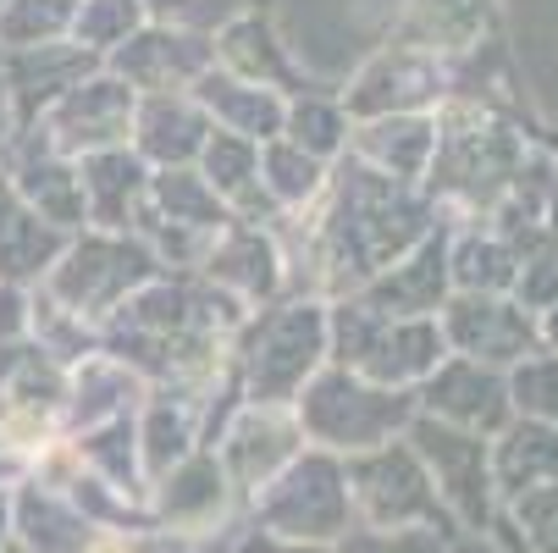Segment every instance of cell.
Segmentation results:
<instances>
[{"label": "cell", "instance_id": "ee69618b", "mask_svg": "<svg viewBox=\"0 0 558 553\" xmlns=\"http://www.w3.org/2000/svg\"><path fill=\"white\" fill-rule=\"evenodd\" d=\"M448 531L432 526H398V531H376V526H354L349 537L332 542V553H442Z\"/></svg>", "mask_w": 558, "mask_h": 553}, {"label": "cell", "instance_id": "484cf974", "mask_svg": "<svg viewBox=\"0 0 558 553\" xmlns=\"http://www.w3.org/2000/svg\"><path fill=\"white\" fill-rule=\"evenodd\" d=\"M432 149H437V111H398V117H365L349 133L354 161L398 178V183H421L432 167Z\"/></svg>", "mask_w": 558, "mask_h": 553}, {"label": "cell", "instance_id": "8992f818", "mask_svg": "<svg viewBox=\"0 0 558 553\" xmlns=\"http://www.w3.org/2000/svg\"><path fill=\"white\" fill-rule=\"evenodd\" d=\"M288 410H293L310 448H327V454L349 459V454H365V448H381L392 437H404V426L415 421V393L365 382V376L327 360L299 387V399Z\"/></svg>", "mask_w": 558, "mask_h": 553}, {"label": "cell", "instance_id": "1f68e13d", "mask_svg": "<svg viewBox=\"0 0 558 553\" xmlns=\"http://www.w3.org/2000/svg\"><path fill=\"white\" fill-rule=\"evenodd\" d=\"M66 250V232L39 221L12 183H0V282H34L56 266V255Z\"/></svg>", "mask_w": 558, "mask_h": 553}, {"label": "cell", "instance_id": "5b68a950", "mask_svg": "<svg viewBox=\"0 0 558 553\" xmlns=\"http://www.w3.org/2000/svg\"><path fill=\"white\" fill-rule=\"evenodd\" d=\"M448 354L437 315H387L360 293L327 299V360L381 382V387H421L432 365Z\"/></svg>", "mask_w": 558, "mask_h": 553}, {"label": "cell", "instance_id": "ac0fdd59", "mask_svg": "<svg viewBox=\"0 0 558 553\" xmlns=\"http://www.w3.org/2000/svg\"><path fill=\"white\" fill-rule=\"evenodd\" d=\"M149 520L155 531H183V537H216L227 531V509L238 504L227 477H221V459L210 448H194L189 459H178L167 477L149 482Z\"/></svg>", "mask_w": 558, "mask_h": 553}, {"label": "cell", "instance_id": "f35d334b", "mask_svg": "<svg viewBox=\"0 0 558 553\" xmlns=\"http://www.w3.org/2000/svg\"><path fill=\"white\" fill-rule=\"evenodd\" d=\"M72 12L77 0H0V45L34 50V45L72 39Z\"/></svg>", "mask_w": 558, "mask_h": 553}, {"label": "cell", "instance_id": "836d02e7", "mask_svg": "<svg viewBox=\"0 0 558 553\" xmlns=\"http://www.w3.org/2000/svg\"><path fill=\"white\" fill-rule=\"evenodd\" d=\"M149 221H167V227H189V232H216L232 221V211L216 200V189L199 178V167H161L149 172Z\"/></svg>", "mask_w": 558, "mask_h": 553}, {"label": "cell", "instance_id": "7dc6e473", "mask_svg": "<svg viewBox=\"0 0 558 553\" xmlns=\"http://www.w3.org/2000/svg\"><path fill=\"white\" fill-rule=\"evenodd\" d=\"M536 327H542V349L558 354V304H547V310L536 315Z\"/></svg>", "mask_w": 558, "mask_h": 553}, {"label": "cell", "instance_id": "b9f144b4", "mask_svg": "<svg viewBox=\"0 0 558 553\" xmlns=\"http://www.w3.org/2000/svg\"><path fill=\"white\" fill-rule=\"evenodd\" d=\"M260 0H144L149 23H167V28H189V34H205L216 39L227 23H238L244 12H255Z\"/></svg>", "mask_w": 558, "mask_h": 553}, {"label": "cell", "instance_id": "7c38bea8", "mask_svg": "<svg viewBox=\"0 0 558 553\" xmlns=\"http://www.w3.org/2000/svg\"><path fill=\"white\" fill-rule=\"evenodd\" d=\"M437 327L448 354L482 360V365H520L531 349H542V327L536 310H525L514 293H448V304L437 310Z\"/></svg>", "mask_w": 558, "mask_h": 553}, {"label": "cell", "instance_id": "bcb514c9", "mask_svg": "<svg viewBox=\"0 0 558 553\" xmlns=\"http://www.w3.org/2000/svg\"><path fill=\"white\" fill-rule=\"evenodd\" d=\"M133 553H216V537H183V531H149L133 542Z\"/></svg>", "mask_w": 558, "mask_h": 553}, {"label": "cell", "instance_id": "44dd1931", "mask_svg": "<svg viewBox=\"0 0 558 553\" xmlns=\"http://www.w3.org/2000/svg\"><path fill=\"white\" fill-rule=\"evenodd\" d=\"M205 139H210V117H205V106L189 89L138 95L128 144H133V155H138L149 172H161V167H194Z\"/></svg>", "mask_w": 558, "mask_h": 553}, {"label": "cell", "instance_id": "4fadbf2b", "mask_svg": "<svg viewBox=\"0 0 558 553\" xmlns=\"http://www.w3.org/2000/svg\"><path fill=\"white\" fill-rule=\"evenodd\" d=\"M133 106H138V95L122 84L117 72H89L77 89H66L34 128L50 139V149H61V155H95V149H117V144H128V133H133Z\"/></svg>", "mask_w": 558, "mask_h": 553}, {"label": "cell", "instance_id": "5bb4252c", "mask_svg": "<svg viewBox=\"0 0 558 553\" xmlns=\"http://www.w3.org/2000/svg\"><path fill=\"white\" fill-rule=\"evenodd\" d=\"M415 416L464 426V432H482L498 437L514 421L509 405V371L482 365V360H464V354H442L432 365V376L415 387Z\"/></svg>", "mask_w": 558, "mask_h": 553}, {"label": "cell", "instance_id": "d590c367", "mask_svg": "<svg viewBox=\"0 0 558 553\" xmlns=\"http://www.w3.org/2000/svg\"><path fill=\"white\" fill-rule=\"evenodd\" d=\"M77 459L89 465V477H100L106 488H117L122 498H149V482H144V465H138V437H133V416H117V421H100L89 432H77ZM149 509V504H144Z\"/></svg>", "mask_w": 558, "mask_h": 553}, {"label": "cell", "instance_id": "7402d4cb", "mask_svg": "<svg viewBox=\"0 0 558 553\" xmlns=\"http://www.w3.org/2000/svg\"><path fill=\"white\" fill-rule=\"evenodd\" d=\"M77 189H84V227L100 232H133L149 205V167L133 155V144L77 155Z\"/></svg>", "mask_w": 558, "mask_h": 553}, {"label": "cell", "instance_id": "cb8c5ba5", "mask_svg": "<svg viewBox=\"0 0 558 553\" xmlns=\"http://www.w3.org/2000/svg\"><path fill=\"white\" fill-rule=\"evenodd\" d=\"M12 189H17V200L39 221L61 227L66 239H72V232H84V189H77V161H72V155H61V149H50V139L39 128H28V144H23L17 167H12Z\"/></svg>", "mask_w": 558, "mask_h": 553}, {"label": "cell", "instance_id": "7a4b0ae2", "mask_svg": "<svg viewBox=\"0 0 558 553\" xmlns=\"http://www.w3.org/2000/svg\"><path fill=\"white\" fill-rule=\"evenodd\" d=\"M244 315V304L199 272H161L100 322V349L144 387H205L227 365Z\"/></svg>", "mask_w": 558, "mask_h": 553}, {"label": "cell", "instance_id": "603a6c76", "mask_svg": "<svg viewBox=\"0 0 558 553\" xmlns=\"http://www.w3.org/2000/svg\"><path fill=\"white\" fill-rule=\"evenodd\" d=\"M199 393L205 387H144V399L133 410L144 482L167 477L178 459H189L199 448Z\"/></svg>", "mask_w": 558, "mask_h": 553}, {"label": "cell", "instance_id": "2e32d148", "mask_svg": "<svg viewBox=\"0 0 558 553\" xmlns=\"http://www.w3.org/2000/svg\"><path fill=\"white\" fill-rule=\"evenodd\" d=\"M299 448H304V432H299L293 410H282V405H244L227 421V432L216 437L210 454L221 459V477H227L232 498L250 504Z\"/></svg>", "mask_w": 558, "mask_h": 553}, {"label": "cell", "instance_id": "4316f807", "mask_svg": "<svg viewBox=\"0 0 558 553\" xmlns=\"http://www.w3.org/2000/svg\"><path fill=\"white\" fill-rule=\"evenodd\" d=\"M542 239V232H536ZM525 244L509 239L504 227H493L487 216L470 221H448V277L453 293H509L514 272H520Z\"/></svg>", "mask_w": 558, "mask_h": 553}, {"label": "cell", "instance_id": "f6af8a7d", "mask_svg": "<svg viewBox=\"0 0 558 553\" xmlns=\"http://www.w3.org/2000/svg\"><path fill=\"white\" fill-rule=\"evenodd\" d=\"M232 548H238V553H332L327 542H282V537L255 531V526L238 531V537H232Z\"/></svg>", "mask_w": 558, "mask_h": 553}, {"label": "cell", "instance_id": "d4e9b609", "mask_svg": "<svg viewBox=\"0 0 558 553\" xmlns=\"http://www.w3.org/2000/svg\"><path fill=\"white\" fill-rule=\"evenodd\" d=\"M498 28H504L498 0H404V12H398V34L437 50L442 61L493 45Z\"/></svg>", "mask_w": 558, "mask_h": 553}, {"label": "cell", "instance_id": "681fc988", "mask_svg": "<svg viewBox=\"0 0 558 553\" xmlns=\"http://www.w3.org/2000/svg\"><path fill=\"white\" fill-rule=\"evenodd\" d=\"M7 128H12V100H7V89H0V149H7Z\"/></svg>", "mask_w": 558, "mask_h": 553}, {"label": "cell", "instance_id": "9a60e30c", "mask_svg": "<svg viewBox=\"0 0 558 553\" xmlns=\"http://www.w3.org/2000/svg\"><path fill=\"white\" fill-rule=\"evenodd\" d=\"M199 277L216 282L221 293H232L244 310H260V304L282 299L288 293V255H282L277 227L232 216L210 239V250L199 261Z\"/></svg>", "mask_w": 558, "mask_h": 553}, {"label": "cell", "instance_id": "9c48e42d", "mask_svg": "<svg viewBox=\"0 0 558 553\" xmlns=\"http://www.w3.org/2000/svg\"><path fill=\"white\" fill-rule=\"evenodd\" d=\"M343 482H349V504H354V526H376V531H398V526H432L453 537V520L426 477L421 454L410 448V437H392L381 448L349 454L343 459Z\"/></svg>", "mask_w": 558, "mask_h": 553}, {"label": "cell", "instance_id": "60d3db41", "mask_svg": "<svg viewBox=\"0 0 558 553\" xmlns=\"http://www.w3.org/2000/svg\"><path fill=\"white\" fill-rule=\"evenodd\" d=\"M509 405L525 421L558 426V354L553 349H531L520 365H509Z\"/></svg>", "mask_w": 558, "mask_h": 553}, {"label": "cell", "instance_id": "ba28073f", "mask_svg": "<svg viewBox=\"0 0 558 553\" xmlns=\"http://www.w3.org/2000/svg\"><path fill=\"white\" fill-rule=\"evenodd\" d=\"M167 266L155 261V250L138 239V232H100V227H84L72 232L66 250L56 255V266L39 277V293H50L56 304H66L72 315L84 322H106V315L138 293L149 277H161Z\"/></svg>", "mask_w": 558, "mask_h": 553}, {"label": "cell", "instance_id": "8fae6325", "mask_svg": "<svg viewBox=\"0 0 558 553\" xmlns=\"http://www.w3.org/2000/svg\"><path fill=\"white\" fill-rule=\"evenodd\" d=\"M410 448L421 454L426 477L453 520V531H487L493 509H498V488H493V437L464 432L432 416H415L404 426Z\"/></svg>", "mask_w": 558, "mask_h": 553}, {"label": "cell", "instance_id": "74e56055", "mask_svg": "<svg viewBox=\"0 0 558 553\" xmlns=\"http://www.w3.org/2000/svg\"><path fill=\"white\" fill-rule=\"evenodd\" d=\"M487 537L504 553H558V482L504 498L487 520Z\"/></svg>", "mask_w": 558, "mask_h": 553}, {"label": "cell", "instance_id": "d6a6232c", "mask_svg": "<svg viewBox=\"0 0 558 553\" xmlns=\"http://www.w3.org/2000/svg\"><path fill=\"white\" fill-rule=\"evenodd\" d=\"M547 482H558V426L514 416L493 437V488H498V504L520 498L531 488H547Z\"/></svg>", "mask_w": 558, "mask_h": 553}, {"label": "cell", "instance_id": "7bdbcfd3", "mask_svg": "<svg viewBox=\"0 0 558 553\" xmlns=\"http://www.w3.org/2000/svg\"><path fill=\"white\" fill-rule=\"evenodd\" d=\"M509 293H514L525 310H536V315H542L547 304H558V239H553V232H542V239L525 244Z\"/></svg>", "mask_w": 558, "mask_h": 553}, {"label": "cell", "instance_id": "83f0119b", "mask_svg": "<svg viewBox=\"0 0 558 553\" xmlns=\"http://www.w3.org/2000/svg\"><path fill=\"white\" fill-rule=\"evenodd\" d=\"M89 72H100V56H89L84 45L56 39V45H34V50H12V72H7V100H17L23 122H39L66 89H77Z\"/></svg>", "mask_w": 558, "mask_h": 553}, {"label": "cell", "instance_id": "3957f363", "mask_svg": "<svg viewBox=\"0 0 558 553\" xmlns=\"http://www.w3.org/2000/svg\"><path fill=\"white\" fill-rule=\"evenodd\" d=\"M525 149H531V133L504 106L448 100L437 111V149H432V167H426L421 189L442 211V221L487 216L504 205Z\"/></svg>", "mask_w": 558, "mask_h": 553}, {"label": "cell", "instance_id": "4dcf8cb0", "mask_svg": "<svg viewBox=\"0 0 558 553\" xmlns=\"http://www.w3.org/2000/svg\"><path fill=\"white\" fill-rule=\"evenodd\" d=\"M138 399H144V382H138L122 360H111V354L100 349V354L77 360V365L66 371V399H61V410H66L72 432H89V426H100V421L133 416Z\"/></svg>", "mask_w": 558, "mask_h": 553}, {"label": "cell", "instance_id": "52a82bcc", "mask_svg": "<svg viewBox=\"0 0 558 553\" xmlns=\"http://www.w3.org/2000/svg\"><path fill=\"white\" fill-rule=\"evenodd\" d=\"M266 537L282 542H338L354 531V504L343 482V459L327 448H299L277 477L250 498V520Z\"/></svg>", "mask_w": 558, "mask_h": 553}, {"label": "cell", "instance_id": "f1b7e54d", "mask_svg": "<svg viewBox=\"0 0 558 553\" xmlns=\"http://www.w3.org/2000/svg\"><path fill=\"white\" fill-rule=\"evenodd\" d=\"M189 95L205 106L210 128H221V133L255 139V144H266V139L282 133V106L288 100L277 89H260V84H250V77L227 72V67H205L194 84H189Z\"/></svg>", "mask_w": 558, "mask_h": 553}, {"label": "cell", "instance_id": "ab89813d", "mask_svg": "<svg viewBox=\"0 0 558 553\" xmlns=\"http://www.w3.org/2000/svg\"><path fill=\"white\" fill-rule=\"evenodd\" d=\"M144 23H149L144 0H77V12H72V45H84L89 56L106 61Z\"/></svg>", "mask_w": 558, "mask_h": 553}, {"label": "cell", "instance_id": "c3c4849f", "mask_svg": "<svg viewBox=\"0 0 558 553\" xmlns=\"http://www.w3.org/2000/svg\"><path fill=\"white\" fill-rule=\"evenodd\" d=\"M542 232H553V239H558V183H553V194H547V211H542Z\"/></svg>", "mask_w": 558, "mask_h": 553}, {"label": "cell", "instance_id": "e575fe53", "mask_svg": "<svg viewBox=\"0 0 558 553\" xmlns=\"http://www.w3.org/2000/svg\"><path fill=\"white\" fill-rule=\"evenodd\" d=\"M332 161H315L310 149L288 144V139H266L260 144V194L277 216H304L327 189Z\"/></svg>", "mask_w": 558, "mask_h": 553}, {"label": "cell", "instance_id": "f546056e", "mask_svg": "<svg viewBox=\"0 0 558 553\" xmlns=\"http://www.w3.org/2000/svg\"><path fill=\"white\" fill-rule=\"evenodd\" d=\"M199 178L216 189V200L232 211V216H244V221H282L271 205H266V194H260V144L255 139H238V133H221V128H210V139H205V149H199Z\"/></svg>", "mask_w": 558, "mask_h": 553}, {"label": "cell", "instance_id": "8d00e7d4", "mask_svg": "<svg viewBox=\"0 0 558 553\" xmlns=\"http://www.w3.org/2000/svg\"><path fill=\"white\" fill-rule=\"evenodd\" d=\"M349 133H354V117L343 111L338 89H304L282 106V133L277 139L310 149L315 161H338V155L349 149Z\"/></svg>", "mask_w": 558, "mask_h": 553}, {"label": "cell", "instance_id": "30bf717a", "mask_svg": "<svg viewBox=\"0 0 558 553\" xmlns=\"http://www.w3.org/2000/svg\"><path fill=\"white\" fill-rule=\"evenodd\" d=\"M448 89H453V72L437 50L404 39V34H387L343 84V111L354 122L365 117H398V111H442L448 106Z\"/></svg>", "mask_w": 558, "mask_h": 553}, {"label": "cell", "instance_id": "277c9868", "mask_svg": "<svg viewBox=\"0 0 558 553\" xmlns=\"http://www.w3.org/2000/svg\"><path fill=\"white\" fill-rule=\"evenodd\" d=\"M232 371L244 387V405H293L299 387L327 365V299L282 293L244 315L232 338Z\"/></svg>", "mask_w": 558, "mask_h": 553}, {"label": "cell", "instance_id": "6da1fadb", "mask_svg": "<svg viewBox=\"0 0 558 553\" xmlns=\"http://www.w3.org/2000/svg\"><path fill=\"white\" fill-rule=\"evenodd\" d=\"M442 221L421 183H398L354 155H338L327 189L304 216H282L277 239L288 255V293L343 299Z\"/></svg>", "mask_w": 558, "mask_h": 553}, {"label": "cell", "instance_id": "d6986e66", "mask_svg": "<svg viewBox=\"0 0 558 553\" xmlns=\"http://www.w3.org/2000/svg\"><path fill=\"white\" fill-rule=\"evenodd\" d=\"M216 67L250 77V84H260V89H277L282 100H293L304 89H327V84H315V77L299 67V56L288 50V39H282V28L271 23L266 7L244 12L238 23H227L216 34Z\"/></svg>", "mask_w": 558, "mask_h": 553}, {"label": "cell", "instance_id": "ffe728a7", "mask_svg": "<svg viewBox=\"0 0 558 553\" xmlns=\"http://www.w3.org/2000/svg\"><path fill=\"white\" fill-rule=\"evenodd\" d=\"M453 293V277H448V221H437L421 244H410L392 266H381L360 299L387 310V315H437Z\"/></svg>", "mask_w": 558, "mask_h": 553}, {"label": "cell", "instance_id": "e0dca14e", "mask_svg": "<svg viewBox=\"0 0 558 553\" xmlns=\"http://www.w3.org/2000/svg\"><path fill=\"white\" fill-rule=\"evenodd\" d=\"M100 67L117 72L133 95L189 89L205 67H216V39L189 34V28H167V23H144V28L128 34Z\"/></svg>", "mask_w": 558, "mask_h": 553}]
</instances>
